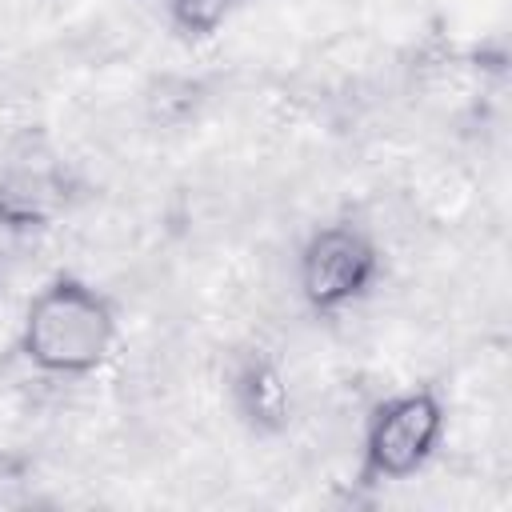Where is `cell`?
Masks as SVG:
<instances>
[{
  "label": "cell",
  "instance_id": "6",
  "mask_svg": "<svg viewBox=\"0 0 512 512\" xmlns=\"http://www.w3.org/2000/svg\"><path fill=\"white\" fill-rule=\"evenodd\" d=\"M236 0H168V24L184 40H212L232 16Z\"/></svg>",
  "mask_w": 512,
  "mask_h": 512
},
{
  "label": "cell",
  "instance_id": "4",
  "mask_svg": "<svg viewBox=\"0 0 512 512\" xmlns=\"http://www.w3.org/2000/svg\"><path fill=\"white\" fill-rule=\"evenodd\" d=\"M232 400L256 436H280L292 424V392L268 352H248L232 372Z\"/></svg>",
  "mask_w": 512,
  "mask_h": 512
},
{
  "label": "cell",
  "instance_id": "5",
  "mask_svg": "<svg viewBox=\"0 0 512 512\" xmlns=\"http://www.w3.org/2000/svg\"><path fill=\"white\" fill-rule=\"evenodd\" d=\"M64 200V184L48 164H12L0 176V224L12 232L44 228Z\"/></svg>",
  "mask_w": 512,
  "mask_h": 512
},
{
  "label": "cell",
  "instance_id": "2",
  "mask_svg": "<svg viewBox=\"0 0 512 512\" xmlns=\"http://www.w3.org/2000/svg\"><path fill=\"white\" fill-rule=\"evenodd\" d=\"M444 400L436 388H404L380 400L364 424V444H360V480L364 484H388V480H408L416 476L432 452L444 440Z\"/></svg>",
  "mask_w": 512,
  "mask_h": 512
},
{
  "label": "cell",
  "instance_id": "1",
  "mask_svg": "<svg viewBox=\"0 0 512 512\" xmlns=\"http://www.w3.org/2000/svg\"><path fill=\"white\" fill-rule=\"evenodd\" d=\"M116 344V308L80 276L48 280L24 312L20 352L32 368L52 376L96 372Z\"/></svg>",
  "mask_w": 512,
  "mask_h": 512
},
{
  "label": "cell",
  "instance_id": "3",
  "mask_svg": "<svg viewBox=\"0 0 512 512\" xmlns=\"http://www.w3.org/2000/svg\"><path fill=\"white\" fill-rule=\"evenodd\" d=\"M380 276V248L356 224H324L300 248V296L312 312L356 304Z\"/></svg>",
  "mask_w": 512,
  "mask_h": 512
}]
</instances>
